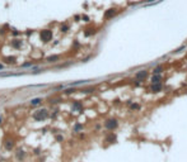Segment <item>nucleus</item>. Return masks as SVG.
Wrapping results in <instances>:
<instances>
[{
  "mask_svg": "<svg viewBox=\"0 0 187 162\" xmlns=\"http://www.w3.org/2000/svg\"><path fill=\"white\" fill-rule=\"evenodd\" d=\"M160 72H162V67H160V66L154 70V74H160Z\"/></svg>",
  "mask_w": 187,
  "mask_h": 162,
  "instance_id": "dca6fc26",
  "label": "nucleus"
},
{
  "mask_svg": "<svg viewBox=\"0 0 187 162\" xmlns=\"http://www.w3.org/2000/svg\"><path fill=\"white\" fill-rule=\"evenodd\" d=\"M106 127L108 129H115L116 127H117V122H116L115 119H110L106 122Z\"/></svg>",
  "mask_w": 187,
  "mask_h": 162,
  "instance_id": "7ed1b4c3",
  "label": "nucleus"
},
{
  "mask_svg": "<svg viewBox=\"0 0 187 162\" xmlns=\"http://www.w3.org/2000/svg\"><path fill=\"white\" fill-rule=\"evenodd\" d=\"M82 128H83L82 124H77V125H75V130H77V132H78V130H80Z\"/></svg>",
  "mask_w": 187,
  "mask_h": 162,
  "instance_id": "a211bd4d",
  "label": "nucleus"
},
{
  "mask_svg": "<svg viewBox=\"0 0 187 162\" xmlns=\"http://www.w3.org/2000/svg\"><path fill=\"white\" fill-rule=\"evenodd\" d=\"M73 91H75V90H74V89H69V90H66V91H65V93H66V94H71V93H73Z\"/></svg>",
  "mask_w": 187,
  "mask_h": 162,
  "instance_id": "6ab92c4d",
  "label": "nucleus"
},
{
  "mask_svg": "<svg viewBox=\"0 0 187 162\" xmlns=\"http://www.w3.org/2000/svg\"><path fill=\"white\" fill-rule=\"evenodd\" d=\"M17 157H18V160L23 158V157H24V151L23 150H19V151H18V153H17Z\"/></svg>",
  "mask_w": 187,
  "mask_h": 162,
  "instance_id": "ddd939ff",
  "label": "nucleus"
},
{
  "mask_svg": "<svg viewBox=\"0 0 187 162\" xmlns=\"http://www.w3.org/2000/svg\"><path fill=\"white\" fill-rule=\"evenodd\" d=\"M68 29H69V27L66 25V24H64V25H61V32H68Z\"/></svg>",
  "mask_w": 187,
  "mask_h": 162,
  "instance_id": "2eb2a0df",
  "label": "nucleus"
},
{
  "mask_svg": "<svg viewBox=\"0 0 187 162\" xmlns=\"http://www.w3.org/2000/svg\"><path fill=\"white\" fill-rule=\"evenodd\" d=\"M47 116H48V111L46 109H38L37 111H34V113H33V119L38 120V122L45 120Z\"/></svg>",
  "mask_w": 187,
  "mask_h": 162,
  "instance_id": "f257e3e1",
  "label": "nucleus"
},
{
  "mask_svg": "<svg viewBox=\"0 0 187 162\" xmlns=\"http://www.w3.org/2000/svg\"><path fill=\"white\" fill-rule=\"evenodd\" d=\"M3 67H4V66H3L1 64H0V70H3Z\"/></svg>",
  "mask_w": 187,
  "mask_h": 162,
  "instance_id": "4be33fe9",
  "label": "nucleus"
},
{
  "mask_svg": "<svg viewBox=\"0 0 187 162\" xmlns=\"http://www.w3.org/2000/svg\"><path fill=\"white\" fill-rule=\"evenodd\" d=\"M57 60H60V56H50V57H47V62H56Z\"/></svg>",
  "mask_w": 187,
  "mask_h": 162,
  "instance_id": "f8f14e48",
  "label": "nucleus"
},
{
  "mask_svg": "<svg viewBox=\"0 0 187 162\" xmlns=\"http://www.w3.org/2000/svg\"><path fill=\"white\" fill-rule=\"evenodd\" d=\"M160 90H162V84L160 82H155V84L151 85V91L153 93H158Z\"/></svg>",
  "mask_w": 187,
  "mask_h": 162,
  "instance_id": "39448f33",
  "label": "nucleus"
},
{
  "mask_svg": "<svg viewBox=\"0 0 187 162\" xmlns=\"http://www.w3.org/2000/svg\"><path fill=\"white\" fill-rule=\"evenodd\" d=\"M83 19H84V20H85V22H88V20H89V18H88V17H85V15H84V17H83Z\"/></svg>",
  "mask_w": 187,
  "mask_h": 162,
  "instance_id": "412c9836",
  "label": "nucleus"
},
{
  "mask_svg": "<svg viewBox=\"0 0 187 162\" xmlns=\"http://www.w3.org/2000/svg\"><path fill=\"white\" fill-rule=\"evenodd\" d=\"M41 39L43 40V42H50V40L52 39V32L50 29H43L41 30Z\"/></svg>",
  "mask_w": 187,
  "mask_h": 162,
  "instance_id": "f03ea898",
  "label": "nucleus"
},
{
  "mask_svg": "<svg viewBox=\"0 0 187 162\" xmlns=\"http://www.w3.org/2000/svg\"><path fill=\"white\" fill-rule=\"evenodd\" d=\"M116 13H117V10H116V9H108V10H107L106 13H104V18H106V19H108V18H112L115 14H116Z\"/></svg>",
  "mask_w": 187,
  "mask_h": 162,
  "instance_id": "20e7f679",
  "label": "nucleus"
},
{
  "mask_svg": "<svg viewBox=\"0 0 187 162\" xmlns=\"http://www.w3.org/2000/svg\"><path fill=\"white\" fill-rule=\"evenodd\" d=\"M73 111H82V104H80L79 101H75L73 104Z\"/></svg>",
  "mask_w": 187,
  "mask_h": 162,
  "instance_id": "423d86ee",
  "label": "nucleus"
},
{
  "mask_svg": "<svg viewBox=\"0 0 187 162\" xmlns=\"http://www.w3.org/2000/svg\"><path fill=\"white\" fill-rule=\"evenodd\" d=\"M139 104H131V109H139Z\"/></svg>",
  "mask_w": 187,
  "mask_h": 162,
  "instance_id": "f3484780",
  "label": "nucleus"
},
{
  "mask_svg": "<svg viewBox=\"0 0 187 162\" xmlns=\"http://www.w3.org/2000/svg\"><path fill=\"white\" fill-rule=\"evenodd\" d=\"M146 76H148V72H146V71H140V72L137 74V80L142 81V80L146 77Z\"/></svg>",
  "mask_w": 187,
  "mask_h": 162,
  "instance_id": "6e6552de",
  "label": "nucleus"
},
{
  "mask_svg": "<svg viewBox=\"0 0 187 162\" xmlns=\"http://www.w3.org/2000/svg\"><path fill=\"white\" fill-rule=\"evenodd\" d=\"M13 147H14V142H13L12 139H6V141H5V148L10 151Z\"/></svg>",
  "mask_w": 187,
  "mask_h": 162,
  "instance_id": "0eeeda50",
  "label": "nucleus"
},
{
  "mask_svg": "<svg viewBox=\"0 0 187 162\" xmlns=\"http://www.w3.org/2000/svg\"><path fill=\"white\" fill-rule=\"evenodd\" d=\"M41 101H42V99H41V98L32 99V100H31V105H38V104H41Z\"/></svg>",
  "mask_w": 187,
  "mask_h": 162,
  "instance_id": "9b49d317",
  "label": "nucleus"
},
{
  "mask_svg": "<svg viewBox=\"0 0 187 162\" xmlns=\"http://www.w3.org/2000/svg\"><path fill=\"white\" fill-rule=\"evenodd\" d=\"M160 80H162L160 75H159V74H154L153 79H151V82H153V84H155V82H160Z\"/></svg>",
  "mask_w": 187,
  "mask_h": 162,
  "instance_id": "1a4fd4ad",
  "label": "nucleus"
},
{
  "mask_svg": "<svg viewBox=\"0 0 187 162\" xmlns=\"http://www.w3.org/2000/svg\"><path fill=\"white\" fill-rule=\"evenodd\" d=\"M1 120H3V119H1V116H0V124H1Z\"/></svg>",
  "mask_w": 187,
  "mask_h": 162,
  "instance_id": "5701e85b",
  "label": "nucleus"
},
{
  "mask_svg": "<svg viewBox=\"0 0 187 162\" xmlns=\"http://www.w3.org/2000/svg\"><path fill=\"white\" fill-rule=\"evenodd\" d=\"M12 46L14 47V48H19V47L22 46V40H19V39L13 40V42H12Z\"/></svg>",
  "mask_w": 187,
  "mask_h": 162,
  "instance_id": "9d476101",
  "label": "nucleus"
},
{
  "mask_svg": "<svg viewBox=\"0 0 187 162\" xmlns=\"http://www.w3.org/2000/svg\"><path fill=\"white\" fill-rule=\"evenodd\" d=\"M5 61H6V64H14V62H15V57H6Z\"/></svg>",
  "mask_w": 187,
  "mask_h": 162,
  "instance_id": "4468645a",
  "label": "nucleus"
},
{
  "mask_svg": "<svg viewBox=\"0 0 187 162\" xmlns=\"http://www.w3.org/2000/svg\"><path fill=\"white\" fill-rule=\"evenodd\" d=\"M56 139H57V141H62V137H61V136H57Z\"/></svg>",
  "mask_w": 187,
  "mask_h": 162,
  "instance_id": "aec40b11",
  "label": "nucleus"
}]
</instances>
